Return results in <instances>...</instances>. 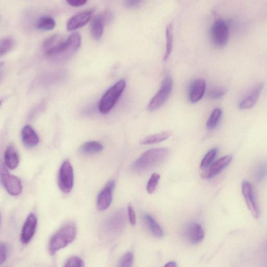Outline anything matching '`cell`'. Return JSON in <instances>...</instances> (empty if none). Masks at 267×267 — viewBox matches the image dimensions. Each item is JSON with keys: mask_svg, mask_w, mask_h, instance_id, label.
Masks as SVG:
<instances>
[{"mask_svg": "<svg viewBox=\"0 0 267 267\" xmlns=\"http://www.w3.org/2000/svg\"><path fill=\"white\" fill-rule=\"evenodd\" d=\"M267 176V163H264L258 167L256 179L258 182H261Z\"/></svg>", "mask_w": 267, "mask_h": 267, "instance_id": "obj_33", "label": "cell"}, {"mask_svg": "<svg viewBox=\"0 0 267 267\" xmlns=\"http://www.w3.org/2000/svg\"><path fill=\"white\" fill-rule=\"evenodd\" d=\"M37 225V219L35 214L30 213L29 215L24 224L21 235V241L24 244H28L34 234Z\"/></svg>", "mask_w": 267, "mask_h": 267, "instance_id": "obj_13", "label": "cell"}, {"mask_svg": "<svg viewBox=\"0 0 267 267\" xmlns=\"http://www.w3.org/2000/svg\"><path fill=\"white\" fill-rule=\"evenodd\" d=\"M172 135V132L170 131L162 132L145 137L141 140L140 143L145 145L159 143L168 139Z\"/></svg>", "mask_w": 267, "mask_h": 267, "instance_id": "obj_22", "label": "cell"}, {"mask_svg": "<svg viewBox=\"0 0 267 267\" xmlns=\"http://www.w3.org/2000/svg\"><path fill=\"white\" fill-rule=\"evenodd\" d=\"M128 214L129 220L132 226H135L136 222V218L135 211L131 206H128Z\"/></svg>", "mask_w": 267, "mask_h": 267, "instance_id": "obj_36", "label": "cell"}, {"mask_svg": "<svg viewBox=\"0 0 267 267\" xmlns=\"http://www.w3.org/2000/svg\"><path fill=\"white\" fill-rule=\"evenodd\" d=\"M126 81H118L109 89L103 96L99 102V110L102 114L106 115L116 105L126 88Z\"/></svg>", "mask_w": 267, "mask_h": 267, "instance_id": "obj_3", "label": "cell"}, {"mask_svg": "<svg viewBox=\"0 0 267 267\" xmlns=\"http://www.w3.org/2000/svg\"><path fill=\"white\" fill-rule=\"evenodd\" d=\"M35 27L37 30H40L49 31L55 28L56 22L51 16H42L37 20Z\"/></svg>", "mask_w": 267, "mask_h": 267, "instance_id": "obj_23", "label": "cell"}, {"mask_svg": "<svg viewBox=\"0 0 267 267\" xmlns=\"http://www.w3.org/2000/svg\"><path fill=\"white\" fill-rule=\"evenodd\" d=\"M173 81L170 77H167L163 80L161 88L150 101L148 106L150 111L157 110L160 108L167 101L172 89Z\"/></svg>", "mask_w": 267, "mask_h": 267, "instance_id": "obj_8", "label": "cell"}, {"mask_svg": "<svg viewBox=\"0 0 267 267\" xmlns=\"http://www.w3.org/2000/svg\"><path fill=\"white\" fill-rule=\"evenodd\" d=\"M221 115L222 111L220 109L217 108L214 109L209 118L208 123H207V127L209 130H213V129L217 126Z\"/></svg>", "mask_w": 267, "mask_h": 267, "instance_id": "obj_27", "label": "cell"}, {"mask_svg": "<svg viewBox=\"0 0 267 267\" xmlns=\"http://www.w3.org/2000/svg\"><path fill=\"white\" fill-rule=\"evenodd\" d=\"M0 250H1V260L0 263L1 265L4 264L7 257L8 247L5 243H1L0 245Z\"/></svg>", "mask_w": 267, "mask_h": 267, "instance_id": "obj_35", "label": "cell"}, {"mask_svg": "<svg viewBox=\"0 0 267 267\" xmlns=\"http://www.w3.org/2000/svg\"><path fill=\"white\" fill-rule=\"evenodd\" d=\"M102 145L98 142L91 141L84 144L80 149V151L84 154L97 153L102 151Z\"/></svg>", "mask_w": 267, "mask_h": 267, "instance_id": "obj_25", "label": "cell"}, {"mask_svg": "<svg viewBox=\"0 0 267 267\" xmlns=\"http://www.w3.org/2000/svg\"><path fill=\"white\" fill-rule=\"evenodd\" d=\"M64 266L66 267H83L85 266V263L81 258L73 256L69 258Z\"/></svg>", "mask_w": 267, "mask_h": 267, "instance_id": "obj_32", "label": "cell"}, {"mask_svg": "<svg viewBox=\"0 0 267 267\" xmlns=\"http://www.w3.org/2000/svg\"><path fill=\"white\" fill-rule=\"evenodd\" d=\"M264 87L263 84L258 85L257 87L240 102L239 108L242 110L250 109L256 104Z\"/></svg>", "mask_w": 267, "mask_h": 267, "instance_id": "obj_19", "label": "cell"}, {"mask_svg": "<svg viewBox=\"0 0 267 267\" xmlns=\"http://www.w3.org/2000/svg\"><path fill=\"white\" fill-rule=\"evenodd\" d=\"M21 135L22 142L27 148H32L39 142L38 136L30 125H26L23 128Z\"/></svg>", "mask_w": 267, "mask_h": 267, "instance_id": "obj_20", "label": "cell"}, {"mask_svg": "<svg viewBox=\"0 0 267 267\" xmlns=\"http://www.w3.org/2000/svg\"><path fill=\"white\" fill-rule=\"evenodd\" d=\"M169 149L154 148L144 152L134 162L133 169L138 172L149 170L164 162L169 156Z\"/></svg>", "mask_w": 267, "mask_h": 267, "instance_id": "obj_1", "label": "cell"}, {"mask_svg": "<svg viewBox=\"0 0 267 267\" xmlns=\"http://www.w3.org/2000/svg\"><path fill=\"white\" fill-rule=\"evenodd\" d=\"M217 153L218 149L217 148H212L207 153L201 162V168L205 169L208 168L214 158H216Z\"/></svg>", "mask_w": 267, "mask_h": 267, "instance_id": "obj_29", "label": "cell"}, {"mask_svg": "<svg viewBox=\"0 0 267 267\" xmlns=\"http://www.w3.org/2000/svg\"><path fill=\"white\" fill-rule=\"evenodd\" d=\"M232 160V157L229 155L220 158L213 162L208 169L203 172L202 174V178L205 179L213 178L226 168L230 164Z\"/></svg>", "mask_w": 267, "mask_h": 267, "instance_id": "obj_15", "label": "cell"}, {"mask_svg": "<svg viewBox=\"0 0 267 267\" xmlns=\"http://www.w3.org/2000/svg\"><path fill=\"white\" fill-rule=\"evenodd\" d=\"M165 267H177V263L176 262H169V263H167L165 265Z\"/></svg>", "mask_w": 267, "mask_h": 267, "instance_id": "obj_39", "label": "cell"}, {"mask_svg": "<svg viewBox=\"0 0 267 267\" xmlns=\"http://www.w3.org/2000/svg\"><path fill=\"white\" fill-rule=\"evenodd\" d=\"M226 93L225 89H214L208 92V97L212 99H218L222 97Z\"/></svg>", "mask_w": 267, "mask_h": 267, "instance_id": "obj_34", "label": "cell"}, {"mask_svg": "<svg viewBox=\"0 0 267 267\" xmlns=\"http://www.w3.org/2000/svg\"><path fill=\"white\" fill-rule=\"evenodd\" d=\"M77 231L76 227L70 224L59 230L51 238L49 244V251L52 255H55L69 244L76 237Z\"/></svg>", "mask_w": 267, "mask_h": 267, "instance_id": "obj_2", "label": "cell"}, {"mask_svg": "<svg viewBox=\"0 0 267 267\" xmlns=\"http://www.w3.org/2000/svg\"><path fill=\"white\" fill-rule=\"evenodd\" d=\"M4 162L5 166L11 170L15 169L20 163L18 152L13 146H8L4 153Z\"/></svg>", "mask_w": 267, "mask_h": 267, "instance_id": "obj_21", "label": "cell"}, {"mask_svg": "<svg viewBox=\"0 0 267 267\" xmlns=\"http://www.w3.org/2000/svg\"><path fill=\"white\" fill-rule=\"evenodd\" d=\"M94 13V10L91 8L73 15L67 22V30L71 31L83 28L91 19Z\"/></svg>", "mask_w": 267, "mask_h": 267, "instance_id": "obj_10", "label": "cell"}, {"mask_svg": "<svg viewBox=\"0 0 267 267\" xmlns=\"http://www.w3.org/2000/svg\"><path fill=\"white\" fill-rule=\"evenodd\" d=\"M134 261V255L133 253L128 252L125 254L119 263V266L121 267H131Z\"/></svg>", "mask_w": 267, "mask_h": 267, "instance_id": "obj_31", "label": "cell"}, {"mask_svg": "<svg viewBox=\"0 0 267 267\" xmlns=\"http://www.w3.org/2000/svg\"><path fill=\"white\" fill-rule=\"evenodd\" d=\"M66 39L59 34H54L47 39L43 44L46 55L54 60L62 51Z\"/></svg>", "mask_w": 267, "mask_h": 267, "instance_id": "obj_9", "label": "cell"}, {"mask_svg": "<svg viewBox=\"0 0 267 267\" xmlns=\"http://www.w3.org/2000/svg\"><path fill=\"white\" fill-rule=\"evenodd\" d=\"M1 183L8 194L16 196L20 195L23 191V186L20 179L11 175L2 164L0 170Z\"/></svg>", "mask_w": 267, "mask_h": 267, "instance_id": "obj_6", "label": "cell"}, {"mask_svg": "<svg viewBox=\"0 0 267 267\" xmlns=\"http://www.w3.org/2000/svg\"><path fill=\"white\" fill-rule=\"evenodd\" d=\"M115 186L114 180H110L99 194L97 200V206L99 210L104 211L109 208L113 201Z\"/></svg>", "mask_w": 267, "mask_h": 267, "instance_id": "obj_12", "label": "cell"}, {"mask_svg": "<svg viewBox=\"0 0 267 267\" xmlns=\"http://www.w3.org/2000/svg\"><path fill=\"white\" fill-rule=\"evenodd\" d=\"M15 46L14 40L11 38H6L1 41L0 44V55H5L12 50Z\"/></svg>", "mask_w": 267, "mask_h": 267, "instance_id": "obj_28", "label": "cell"}, {"mask_svg": "<svg viewBox=\"0 0 267 267\" xmlns=\"http://www.w3.org/2000/svg\"><path fill=\"white\" fill-rule=\"evenodd\" d=\"M126 222V216L123 210L119 211L109 218L106 223L107 229L110 232H118L123 229Z\"/></svg>", "mask_w": 267, "mask_h": 267, "instance_id": "obj_17", "label": "cell"}, {"mask_svg": "<svg viewBox=\"0 0 267 267\" xmlns=\"http://www.w3.org/2000/svg\"><path fill=\"white\" fill-rule=\"evenodd\" d=\"M242 191L249 211L254 218H259L260 210L254 199L253 187L251 183L244 180L242 185Z\"/></svg>", "mask_w": 267, "mask_h": 267, "instance_id": "obj_11", "label": "cell"}, {"mask_svg": "<svg viewBox=\"0 0 267 267\" xmlns=\"http://www.w3.org/2000/svg\"><path fill=\"white\" fill-rule=\"evenodd\" d=\"M184 234L189 242L193 244L201 243L205 237L202 226L196 222L188 224L186 227Z\"/></svg>", "mask_w": 267, "mask_h": 267, "instance_id": "obj_14", "label": "cell"}, {"mask_svg": "<svg viewBox=\"0 0 267 267\" xmlns=\"http://www.w3.org/2000/svg\"><path fill=\"white\" fill-rule=\"evenodd\" d=\"M74 183V170L71 163L65 161L60 168L58 176V186L64 194L70 193Z\"/></svg>", "mask_w": 267, "mask_h": 267, "instance_id": "obj_5", "label": "cell"}, {"mask_svg": "<svg viewBox=\"0 0 267 267\" xmlns=\"http://www.w3.org/2000/svg\"><path fill=\"white\" fill-rule=\"evenodd\" d=\"M143 0H125L124 5L127 8L135 7L139 5Z\"/></svg>", "mask_w": 267, "mask_h": 267, "instance_id": "obj_38", "label": "cell"}, {"mask_svg": "<svg viewBox=\"0 0 267 267\" xmlns=\"http://www.w3.org/2000/svg\"><path fill=\"white\" fill-rule=\"evenodd\" d=\"M166 53L163 58L164 61L166 62L170 58L171 54L172 48L174 44V34H173V25L172 24H169L166 28Z\"/></svg>", "mask_w": 267, "mask_h": 267, "instance_id": "obj_26", "label": "cell"}, {"mask_svg": "<svg viewBox=\"0 0 267 267\" xmlns=\"http://www.w3.org/2000/svg\"><path fill=\"white\" fill-rule=\"evenodd\" d=\"M82 42L80 34L74 32L66 40L61 53L54 60V61L63 62L70 59L80 49Z\"/></svg>", "mask_w": 267, "mask_h": 267, "instance_id": "obj_7", "label": "cell"}, {"mask_svg": "<svg viewBox=\"0 0 267 267\" xmlns=\"http://www.w3.org/2000/svg\"><path fill=\"white\" fill-rule=\"evenodd\" d=\"M144 219L151 233L155 237L161 238L164 236V232L162 228L149 214H145Z\"/></svg>", "mask_w": 267, "mask_h": 267, "instance_id": "obj_24", "label": "cell"}, {"mask_svg": "<svg viewBox=\"0 0 267 267\" xmlns=\"http://www.w3.org/2000/svg\"><path fill=\"white\" fill-rule=\"evenodd\" d=\"M88 0H66L69 5L74 7H79L85 5Z\"/></svg>", "mask_w": 267, "mask_h": 267, "instance_id": "obj_37", "label": "cell"}, {"mask_svg": "<svg viewBox=\"0 0 267 267\" xmlns=\"http://www.w3.org/2000/svg\"><path fill=\"white\" fill-rule=\"evenodd\" d=\"M107 24L102 14L97 15L92 19L90 25V33L92 38L100 40L102 36L105 25Z\"/></svg>", "mask_w": 267, "mask_h": 267, "instance_id": "obj_18", "label": "cell"}, {"mask_svg": "<svg viewBox=\"0 0 267 267\" xmlns=\"http://www.w3.org/2000/svg\"><path fill=\"white\" fill-rule=\"evenodd\" d=\"M160 176L157 173H154L151 176L147 186V191L149 194H152L156 190L159 183Z\"/></svg>", "mask_w": 267, "mask_h": 267, "instance_id": "obj_30", "label": "cell"}, {"mask_svg": "<svg viewBox=\"0 0 267 267\" xmlns=\"http://www.w3.org/2000/svg\"><path fill=\"white\" fill-rule=\"evenodd\" d=\"M206 89V84L204 80L197 79L191 84L189 91V101L192 103H196L202 99L204 95Z\"/></svg>", "mask_w": 267, "mask_h": 267, "instance_id": "obj_16", "label": "cell"}, {"mask_svg": "<svg viewBox=\"0 0 267 267\" xmlns=\"http://www.w3.org/2000/svg\"><path fill=\"white\" fill-rule=\"evenodd\" d=\"M210 36L215 46L220 48L226 46L230 37L229 24L222 19L215 21L211 26Z\"/></svg>", "mask_w": 267, "mask_h": 267, "instance_id": "obj_4", "label": "cell"}]
</instances>
